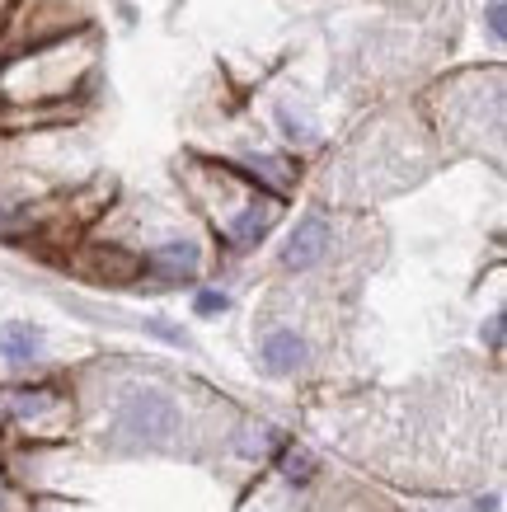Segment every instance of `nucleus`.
<instances>
[{
	"label": "nucleus",
	"instance_id": "1",
	"mask_svg": "<svg viewBox=\"0 0 507 512\" xmlns=\"http://www.w3.org/2000/svg\"><path fill=\"white\" fill-rule=\"evenodd\" d=\"M94 66L85 33H57L47 43L19 47L0 66V99L10 109H66V99Z\"/></svg>",
	"mask_w": 507,
	"mask_h": 512
},
{
	"label": "nucleus",
	"instance_id": "2",
	"mask_svg": "<svg viewBox=\"0 0 507 512\" xmlns=\"http://www.w3.org/2000/svg\"><path fill=\"white\" fill-rule=\"evenodd\" d=\"M489 113H484V71H470V76H456L451 85L437 90V127H442L446 141H461V146H484V123L503 132V90H493Z\"/></svg>",
	"mask_w": 507,
	"mask_h": 512
},
{
	"label": "nucleus",
	"instance_id": "3",
	"mask_svg": "<svg viewBox=\"0 0 507 512\" xmlns=\"http://www.w3.org/2000/svg\"><path fill=\"white\" fill-rule=\"evenodd\" d=\"M118 428L132 442H141V447H165L184 428V414H179V404L169 400V395H160L151 386H137V390H127L123 404H118Z\"/></svg>",
	"mask_w": 507,
	"mask_h": 512
},
{
	"label": "nucleus",
	"instance_id": "4",
	"mask_svg": "<svg viewBox=\"0 0 507 512\" xmlns=\"http://www.w3.org/2000/svg\"><path fill=\"white\" fill-rule=\"evenodd\" d=\"M329 245H334V221L324 212H306L296 221V231L287 235V245H282V268L287 273H306L329 254Z\"/></svg>",
	"mask_w": 507,
	"mask_h": 512
},
{
	"label": "nucleus",
	"instance_id": "5",
	"mask_svg": "<svg viewBox=\"0 0 507 512\" xmlns=\"http://www.w3.org/2000/svg\"><path fill=\"white\" fill-rule=\"evenodd\" d=\"M277 212H282V202H277L273 193H254V198H249L245 207H240V212L221 226V240H226L231 249H254L263 235L273 231Z\"/></svg>",
	"mask_w": 507,
	"mask_h": 512
},
{
	"label": "nucleus",
	"instance_id": "6",
	"mask_svg": "<svg viewBox=\"0 0 507 512\" xmlns=\"http://www.w3.org/2000/svg\"><path fill=\"white\" fill-rule=\"evenodd\" d=\"M141 273H151L160 282H193L202 273V249L193 240H165L141 254Z\"/></svg>",
	"mask_w": 507,
	"mask_h": 512
},
{
	"label": "nucleus",
	"instance_id": "7",
	"mask_svg": "<svg viewBox=\"0 0 507 512\" xmlns=\"http://www.w3.org/2000/svg\"><path fill=\"white\" fill-rule=\"evenodd\" d=\"M259 357H263V372H273V376H292L296 367L306 362V339H301L296 329H273V334L263 339Z\"/></svg>",
	"mask_w": 507,
	"mask_h": 512
},
{
	"label": "nucleus",
	"instance_id": "8",
	"mask_svg": "<svg viewBox=\"0 0 507 512\" xmlns=\"http://www.w3.org/2000/svg\"><path fill=\"white\" fill-rule=\"evenodd\" d=\"M90 273L99 282H132L141 273V254H127V249H118V245H99V249H90Z\"/></svg>",
	"mask_w": 507,
	"mask_h": 512
},
{
	"label": "nucleus",
	"instance_id": "9",
	"mask_svg": "<svg viewBox=\"0 0 507 512\" xmlns=\"http://www.w3.org/2000/svg\"><path fill=\"white\" fill-rule=\"evenodd\" d=\"M38 348H43V334H38L33 325H24V320L0 325V357H5V362L24 367V362H33V357H38Z\"/></svg>",
	"mask_w": 507,
	"mask_h": 512
},
{
	"label": "nucleus",
	"instance_id": "10",
	"mask_svg": "<svg viewBox=\"0 0 507 512\" xmlns=\"http://www.w3.org/2000/svg\"><path fill=\"white\" fill-rule=\"evenodd\" d=\"M47 409H62V400L52 390H15L10 395V414L15 419H43Z\"/></svg>",
	"mask_w": 507,
	"mask_h": 512
},
{
	"label": "nucleus",
	"instance_id": "11",
	"mask_svg": "<svg viewBox=\"0 0 507 512\" xmlns=\"http://www.w3.org/2000/svg\"><path fill=\"white\" fill-rule=\"evenodd\" d=\"M226 306H231V301H226V292H202L198 296V315H221Z\"/></svg>",
	"mask_w": 507,
	"mask_h": 512
},
{
	"label": "nucleus",
	"instance_id": "12",
	"mask_svg": "<svg viewBox=\"0 0 507 512\" xmlns=\"http://www.w3.org/2000/svg\"><path fill=\"white\" fill-rule=\"evenodd\" d=\"M489 33H493V38H498V43H503V38H507V15H503V5H498V0H493V5H489Z\"/></svg>",
	"mask_w": 507,
	"mask_h": 512
},
{
	"label": "nucleus",
	"instance_id": "13",
	"mask_svg": "<svg viewBox=\"0 0 507 512\" xmlns=\"http://www.w3.org/2000/svg\"><path fill=\"white\" fill-rule=\"evenodd\" d=\"M287 475H292V480H306V475H310V461L301 456V451H292V456H287Z\"/></svg>",
	"mask_w": 507,
	"mask_h": 512
},
{
	"label": "nucleus",
	"instance_id": "14",
	"mask_svg": "<svg viewBox=\"0 0 507 512\" xmlns=\"http://www.w3.org/2000/svg\"><path fill=\"white\" fill-rule=\"evenodd\" d=\"M489 343H493V348L503 343V320H493V325H489Z\"/></svg>",
	"mask_w": 507,
	"mask_h": 512
},
{
	"label": "nucleus",
	"instance_id": "15",
	"mask_svg": "<svg viewBox=\"0 0 507 512\" xmlns=\"http://www.w3.org/2000/svg\"><path fill=\"white\" fill-rule=\"evenodd\" d=\"M0 512H5V494H0Z\"/></svg>",
	"mask_w": 507,
	"mask_h": 512
}]
</instances>
